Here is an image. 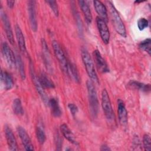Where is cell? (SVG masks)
<instances>
[{"label":"cell","instance_id":"15","mask_svg":"<svg viewBox=\"0 0 151 151\" xmlns=\"http://www.w3.org/2000/svg\"><path fill=\"white\" fill-rule=\"evenodd\" d=\"M1 81L4 85L6 90H10L14 87V83L12 76L10 73L6 71H1Z\"/></svg>","mask_w":151,"mask_h":151},{"label":"cell","instance_id":"21","mask_svg":"<svg viewBox=\"0 0 151 151\" xmlns=\"http://www.w3.org/2000/svg\"><path fill=\"white\" fill-rule=\"evenodd\" d=\"M128 86L132 88L138 90L145 93H147L150 91V85L149 84H144L135 80H130L128 83Z\"/></svg>","mask_w":151,"mask_h":151},{"label":"cell","instance_id":"1","mask_svg":"<svg viewBox=\"0 0 151 151\" xmlns=\"http://www.w3.org/2000/svg\"><path fill=\"white\" fill-rule=\"evenodd\" d=\"M86 86L87 88L90 114L92 117L96 118L99 112V101L97 91L93 82L91 80L87 81Z\"/></svg>","mask_w":151,"mask_h":151},{"label":"cell","instance_id":"5","mask_svg":"<svg viewBox=\"0 0 151 151\" xmlns=\"http://www.w3.org/2000/svg\"><path fill=\"white\" fill-rule=\"evenodd\" d=\"M29 70H30V74H31V77L32 79V81L34 84V86L35 87V89L37 91V93L39 94L40 96L41 97L42 100L44 101V103L45 104H48V101L49 99L48 98L47 95L46 94V93L44 90V88L42 87V86L41 85L39 78L37 76L35 71H34V68L33 66V64L31 61V60H30L29 62Z\"/></svg>","mask_w":151,"mask_h":151},{"label":"cell","instance_id":"27","mask_svg":"<svg viewBox=\"0 0 151 151\" xmlns=\"http://www.w3.org/2000/svg\"><path fill=\"white\" fill-rule=\"evenodd\" d=\"M36 136L37 139L40 145H43L46 140V136L44 130L40 126L36 128Z\"/></svg>","mask_w":151,"mask_h":151},{"label":"cell","instance_id":"9","mask_svg":"<svg viewBox=\"0 0 151 151\" xmlns=\"http://www.w3.org/2000/svg\"><path fill=\"white\" fill-rule=\"evenodd\" d=\"M1 18L2 22L3 23V25L4 27L6 37L9 43L12 45H14V35H13V32H12L11 25L10 21L8 17L7 16L6 13L2 10V8L1 9Z\"/></svg>","mask_w":151,"mask_h":151},{"label":"cell","instance_id":"18","mask_svg":"<svg viewBox=\"0 0 151 151\" xmlns=\"http://www.w3.org/2000/svg\"><path fill=\"white\" fill-rule=\"evenodd\" d=\"M15 31L16 38L17 40V42H18L19 50L22 53H25L27 51L24 36L23 35L22 30L18 25H15Z\"/></svg>","mask_w":151,"mask_h":151},{"label":"cell","instance_id":"16","mask_svg":"<svg viewBox=\"0 0 151 151\" xmlns=\"http://www.w3.org/2000/svg\"><path fill=\"white\" fill-rule=\"evenodd\" d=\"M93 5L96 12L99 15V17L106 22L108 20V15L106 6L100 1H94Z\"/></svg>","mask_w":151,"mask_h":151},{"label":"cell","instance_id":"10","mask_svg":"<svg viewBox=\"0 0 151 151\" xmlns=\"http://www.w3.org/2000/svg\"><path fill=\"white\" fill-rule=\"evenodd\" d=\"M36 1H28V11L29 15V23L31 28L34 32H36L37 30V21L35 9Z\"/></svg>","mask_w":151,"mask_h":151},{"label":"cell","instance_id":"3","mask_svg":"<svg viewBox=\"0 0 151 151\" xmlns=\"http://www.w3.org/2000/svg\"><path fill=\"white\" fill-rule=\"evenodd\" d=\"M81 55L86 72L91 79V81L96 83H98L99 78L94 68L93 61L88 51L84 48L81 49Z\"/></svg>","mask_w":151,"mask_h":151},{"label":"cell","instance_id":"32","mask_svg":"<svg viewBox=\"0 0 151 151\" xmlns=\"http://www.w3.org/2000/svg\"><path fill=\"white\" fill-rule=\"evenodd\" d=\"M6 4L9 8H12L15 4V1H7Z\"/></svg>","mask_w":151,"mask_h":151},{"label":"cell","instance_id":"14","mask_svg":"<svg viewBox=\"0 0 151 151\" xmlns=\"http://www.w3.org/2000/svg\"><path fill=\"white\" fill-rule=\"evenodd\" d=\"M117 114L120 123L126 125L127 123V111L124 101L120 99L117 100Z\"/></svg>","mask_w":151,"mask_h":151},{"label":"cell","instance_id":"30","mask_svg":"<svg viewBox=\"0 0 151 151\" xmlns=\"http://www.w3.org/2000/svg\"><path fill=\"white\" fill-rule=\"evenodd\" d=\"M149 25V22L147 19L141 18L137 21V27L140 31H143Z\"/></svg>","mask_w":151,"mask_h":151},{"label":"cell","instance_id":"19","mask_svg":"<svg viewBox=\"0 0 151 151\" xmlns=\"http://www.w3.org/2000/svg\"><path fill=\"white\" fill-rule=\"evenodd\" d=\"M78 3L84 15V17L87 24H90L92 21V15L88 5L86 3V2L84 1H81V0L78 1Z\"/></svg>","mask_w":151,"mask_h":151},{"label":"cell","instance_id":"33","mask_svg":"<svg viewBox=\"0 0 151 151\" xmlns=\"http://www.w3.org/2000/svg\"><path fill=\"white\" fill-rule=\"evenodd\" d=\"M56 138V145L57 147H60L61 146V139L60 138V136L58 134L57 135Z\"/></svg>","mask_w":151,"mask_h":151},{"label":"cell","instance_id":"13","mask_svg":"<svg viewBox=\"0 0 151 151\" xmlns=\"http://www.w3.org/2000/svg\"><path fill=\"white\" fill-rule=\"evenodd\" d=\"M93 57L97 68L100 72L103 73L109 72L108 65L98 50H96L93 51Z\"/></svg>","mask_w":151,"mask_h":151},{"label":"cell","instance_id":"31","mask_svg":"<svg viewBox=\"0 0 151 151\" xmlns=\"http://www.w3.org/2000/svg\"><path fill=\"white\" fill-rule=\"evenodd\" d=\"M68 107L72 116L74 117L76 116V114L77 113L78 110L77 106L73 103H69L68 104Z\"/></svg>","mask_w":151,"mask_h":151},{"label":"cell","instance_id":"20","mask_svg":"<svg viewBox=\"0 0 151 151\" xmlns=\"http://www.w3.org/2000/svg\"><path fill=\"white\" fill-rule=\"evenodd\" d=\"M51 109V114L55 117H58L62 114V111L59 105L58 100L57 99L52 98L49 99L48 104Z\"/></svg>","mask_w":151,"mask_h":151},{"label":"cell","instance_id":"24","mask_svg":"<svg viewBox=\"0 0 151 151\" xmlns=\"http://www.w3.org/2000/svg\"><path fill=\"white\" fill-rule=\"evenodd\" d=\"M12 110L14 113L18 116H22L24 114V109L22 103L19 98H16L12 102Z\"/></svg>","mask_w":151,"mask_h":151},{"label":"cell","instance_id":"2","mask_svg":"<svg viewBox=\"0 0 151 151\" xmlns=\"http://www.w3.org/2000/svg\"><path fill=\"white\" fill-rule=\"evenodd\" d=\"M106 2L109 8L113 25L116 31L123 37H126V28L119 12L110 1H107Z\"/></svg>","mask_w":151,"mask_h":151},{"label":"cell","instance_id":"6","mask_svg":"<svg viewBox=\"0 0 151 151\" xmlns=\"http://www.w3.org/2000/svg\"><path fill=\"white\" fill-rule=\"evenodd\" d=\"M101 106L106 119L109 121L113 120L114 118V111L110 97L106 89H103L101 92Z\"/></svg>","mask_w":151,"mask_h":151},{"label":"cell","instance_id":"8","mask_svg":"<svg viewBox=\"0 0 151 151\" xmlns=\"http://www.w3.org/2000/svg\"><path fill=\"white\" fill-rule=\"evenodd\" d=\"M96 24L102 41L105 44H109L110 41V32L106 22L97 17L96 18Z\"/></svg>","mask_w":151,"mask_h":151},{"label":"cell","instance_id":"25","mask_svg":"<svg viewBox=\"0 0 151 151\" xmlns=\"http://www.w3.org/2000/svg\"><path fill=\"white\" fill-rule=\"evenodd\" d=\"M16 60H17V67L18 68L19 73L20 74L21 78L22 80H25L26 77L25 71V68H24V64L22 61V60L20 55H17L16 56Z\"/></svg>","mask_w":151,"mask_h":151},{"label":"cell","instance_id":"28","mask_svg":"<svg viewBox=\"0 0 151 151\" xmlns=\"http://www.w3.org/2000/svg\"><path fill=\"white\" fill-rule=\"evenodd\" d=\"M143 146L144 149L147 151L151 150V139L150 136L148 134H145L143 136Z\"/></svg>","mask_w":151,"mask_h":151},{"label":"cell","instance_id":"4","mask_svg":"<svg viewBox=\"0 0 151 151\" xmlns=\"http://www.w3.org/2000/svg\"><path fill=\"white\" fill-rule=\"evenodd\" d=\"M52 46L55 56L57 59L61 69L65 74H67L68 65L69 61L67 60L64 51H63L60 44L57 41H52Z\"/></svg>","mask_w":151,"mask_h":151},{"label":"cell","instance_id":"12","mask_svg":"<svg viewBox=\"0 0 151 151\" xmlns=\"http://www.w3.org/2000/svg\"><path fill=\"white\" fill-rule=\"evenodd\" d=\"M4 132L9 149L12 151L18 150V148L17 140L12 129L8 126H5L4 128Z\"/></svg>","mask_w":151,"mask_h":151},{"label":"cell","instance_id":"17","mask_svg":"<svg viewBox=\"0 0 151 151\" xmlns=\"http://www.w3.org/2000/svg\"><path fill=\"white\" fill-rule=\"evenodd\" d=\"M60 131L63 134V136L70 143L75 145H78V143L76 139V137L74 134L73 133V132L71 131V130L69 129L68 126L64 123L62 124L60 126Z\"/></svg>","mask_w":151,"mask_h":151},{"label":"cell","instance_id":"23","mask_svg":"<svg viewBox=\"0 0 151 151\" xmlns=\"http://www.w3.org/2000/svg\"><path fill=\"white\" fill-rule=\"evenodd\" d=\"M38 78L41 85L44 88H54L55 87V85L53 83V82L45 73H41Z\"/></svg>","mask_w":151,"mask_h":151},{"label":"cell","instance_id":"34","mask_svg":"<svg viewBox=\"0 0 151 151\" xmlns=\"http://www.w3.org/2000/svg\"><path fill=\"white\" fill-rule=\"evenodd\" d=\"M111 149H110V147L106 145H103L101 146V148H100V150L101 151H109V150H110Z\"/></svg>","mask_w":151,"mask_h":151},{"label":"cell","instance_id":"26","mask_svg":"<svg viewBox=\"0 0 151 151\" xmlns=\"http://www.w3.org/2000/svg\"><path fill=\"white\" fill-rule=\"evenodd\" d=\"M139 48L148 53V54L150 55L151 53V40L150 38H148L143 41H141L140 44H139Z\"/></svg>","mask_w":151,"mask_h":151},{"label":"cell","instance_id":"7","mask_svg":"<svg viewBox=\"0 0 151 151\" xmlns=\"http://www.w3.org/2000/svg\"><path fill=\"white\" fill-rule=\"evenodd\" d=\"M2 54L4 59L5 60L7 64L9 67L12 68L17 66V60L16 57L15 56L13 51L9 47V45L4 42L2 44L1 46Z\"/></svg>","mask_w":151,"mask_h":151},{"label":"cell","instance_id":"29","mask_svg":"<svg viewBox=\"0 0 151 151\" xmlns=\"http://www.w3.org/2000/svg\"><path fill=\"white\" fill-rule=\"evenodd\" d=\"M45 2L48 4V5L51 8L54 15L56 17H58L59 14V9H58V6L57 1H53V0H48V1H45Z\"/></svg>","mask_w":151,"mask_h":151},{"label":"cell","instance_id":"22","mask_svg":"<svg viewBox=\"0 0 151 151\" xmlns=\"http://www.w3.org/2000/svg\"><path fill=\"white\" fill-rule=\"evenodd\" d=\"M67 75L70 76L76 82L79 83L80 81V78L79 73L76 66L69 61L68 65Z\"/></svg>","mask_w":151,"mask_h":151},{"label":"cell","instance_id":"11","mask_svg":"<svg viewBox=\"0 0 151 151\" xmlns=\"http://www.w3.org/2000/svg\"><path fill=\"white\" fill-rule=\"evenodd\" d=\"M17 132L25 149L26 150H34V146L25 129L22 126H19L17 127Z\"/></svg>","mask_w":151,"mask_h":151}]
</instances>
